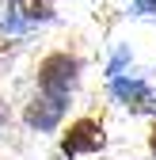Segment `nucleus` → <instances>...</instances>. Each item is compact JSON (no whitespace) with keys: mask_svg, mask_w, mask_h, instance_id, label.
<instances>
[{"mask_svg":"<svg viewBox=\"0 0 156 160\" xmlns=\"http://www.w3.org/2000/svg\"><path fill=\"white\" fill-rule=\"evenodd\" d=\"M76 80H80V61H76L72 53H50V57H42V65H38V92L69 99L76 92Z\"/></svg>","mask_w":156,"mask_h":160,"instance_id":"1","label":"nucleus"},{"mask_svg":"<svg viewBox=\"0 0 156 160\" xmlns=\"http://www.w3.org/2000/svg\"><path fill=\"white\" fill-rule=\"evenodd\" d=\"M103 145H107V133H103V126L95 122V118H76L65 130V137H61V152L69 160L80 156V152H99Z\"/></svg>","mask_w":156,"mask_h":160,"instance_id":"2","label":"nucleus"},{"mask_svg":"<svg viewBox=\"0 0 156 160\" xmlns=\"http://www.w3.org/2000/svg\"><path fill=\"white\" fill-rule=\"evenodd\" d=\"M110 95L118 99V103L126 107V111H133V114H156V92L145 84V80H137V76H114L110 80Z\"/></svg>","mask_w":156,"mask_h":160,"instance_id":"3","label":"nucleus"},{"mask_svg":"<svg viewBox=\"0 0 156 160\" xmlns=\"http://www.w3.org/2000/svg\"><path fill=\"white\" fill-rule=\"evenodd\" d=\"M65 107H69V99H57V95H46V92H42V95H34L31 103H27L23 122H27L31 130H38V133H50V130L61 126Z\"/></svg>","mask_w":156,"mask_h":160,"instance_id":"4","label":"nucleus"},{"mask_svg":"<svg viewBox=\"0 0 156 160\" xmlns=\"http://www.w3.org/2000/svg\"><path fill=\"white\" fill-rule=\"evenodd\" d=\"M31 27H34V23H31V19H27L23 12H8L4 19H0V31H4L8 38H19V34H27Z\"/></svg>","mask_w":156,"mask_h":160,"instance_id":"5","label":"nucleus"},{"mask_svg":"<svg viewBox=\"0 0 156 160\" xmlns=\"http://www.w3.org/2000/svg\"><path fill=\"white\" fill-rule=\"evenodd\" d=\"M19 12H23L31 23H46V19H53V4H50V0H27Z\"/></svg>","mask_w":156,"mask_h":160,"instance_id":"6","label":"nucleus"},{"mask_svg":"<svg viewBox=\"0 0 156 160\" xmlns=\"http://www.w3.org/2000/svg\"><path fill=\"white\" fill-rule=\"evenodd\" d=\"M126 61H129V50H118V53H114V57H110V65H107V76L114 80V76H118V69H122Z\"/></svg>","mask_w":156,"mask_h":160,"instance_id":"7","label":"nucleus"},{"mask_svg":"<svg viewBox=\"0 0 156 160\" xmlns=\"http://www.w3.org/2000/svg\"><path fill=\"white\" fill-rule=\"evenodd\" d=\"M8 65H12V46L0 42V72H8Z\"/></svg>","mask_w":156,"mask_h":160,"instance_id":"8","label":"nucleus"},{"mask_svg":"<svg viewBox=\"0 0 156 160\" xmlns=\"http://www.w3.org/2000/svg\"><path fill=\"white\" fill-rule=\"evenodd\" d=\"M133 12H141V15L156 12V0H133Z\"/></svg>","mask_w":156,"mask_h":160,"instance_id":"9","label":"nucleus"},{"mask_svg":"<svg viewBox=\"0 0 156 160\" xmlns=\"http://www.w3.org/2000/svg\"><path fill=\"white\" fill-rule=\"evenodd\" d=\"M4 126H8V103L0 99V130H4Z\"/></svg>","mask_w":156,"mask_h":160,"instance_id":"10","label":"nucleus"},{"mask_svg":"<svg viewBox=\"0 0 156 160\" xmlns=\"http://www.w3.org/2000/svg\"><path fill=\"white\" fill-rule=\"evenodd\" d=\"M149 152H152V156H156V126H152V130H149Z\"/></svg>","mask_w":156,"mask_h":160,"instance_id":"11","label":"nucleus"},{"mask_svg":"<svg viewBox=\"0 0 156 160\" xmlns=\"http://www.w3.org/2000/svg\"><path fill=\"white\" fill-rule=\"evenodd\" d=\"M0 4H8V8H23L27 0H0Z\"/></svg>","mask_w":156,"mask_h":160,"instance_id":"12","label":"nucleus"}]
</instances>
